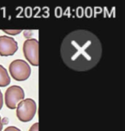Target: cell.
<instances>
[{
	"label": "cell",
	"mask_w": 125,
	"mask_h": 131,
	"mask_svg": "<svg viewBox=\"0 0 125 131\" xmlns=\"http://www.w3.org/2000/svg\"><path fill=\"white\" fill-rule=\"evenodd\" d=\"M25 97L24 91L19 86H9L5 92V105L9 109L13 110Z\"/></svg>",
	"instance_id": "5b68a950"
},
{
	"label": "cell",
	"mask_w": 125,
	"mask_h": 131,
	"mask_svg": "<svg viewBox=\"0 0 125 131\" xmlns=\"http://www.w3.org/2000/svg\"><path fill=\"white\" fill-rule=\"evenodd\" d=\"M18 50V44L12 37L0 36V55L3 57L12 56Z\"/></svg>",
	"instance_id": "8992f818"
},
{
	"label": "cell",
	"mask_w": 125,
	"mask_h": 131,
	"mask_svg": "<svg viewBox=\"0 0 125 131\" xmlns=\"http://www.w3.org/2000/svg\"><path fill=\"white\" fill-rule=\"evenodd\" d=\"M4 32L5 34H8L9 35H16V34H20L21 30H4Z\"/></svg>",
	"instance_id": "ba28073f"
},
{
	"label": "cell",
	"mask_w": 125,
	"mask_h": 131,
	"mask_svg": "<svg viewBox=\"0 0 125 131\" xmlns=\"http://www.w3.org/2000/svg\"><path fill=\"white\" fill-rule=\"evenodd\" d=\"M9 70L11 77L19 81L27 80L31 75V68L29 64L21 59H16L12 62L9 64Z\"/></svg>",
	"instance_id": "3957f363"
},
{
	"label": "cell",
	"mask_w": 125,
	"mask_h": 131,
	"mask_svg": "<svg viewBox=\"0 0 125 131\" xmlns=\"http://www.w3.org/2000/svg\"><path fill=\"white\" fill-rule=\"evenodd\" d=\"M61 58L72 70L84 72L94 69L102 57V45L94 33L78 29L68 34L60 48Z\"/></svg>",
	"instance_id": "6da1fadb"
},
{
	"label": "cell",
	"mask_w": 125,
	"mask_h": 131,
	"mask_svg": "<svg viewBox=\"0 0 125 131\" xmlns=\"http://www.w3.org/2000/svg\"><path fill=\"white\" fill-rule=\"evenodd\" d=\"M37 112V105L32 99H26L21 100L17 105L16 116L21 122L27 123L31 121Z\"/></svg>",
	"instance_id": "7a4b0ae2"
},
{
	"label": "cell",
	"mask_w": 125,
	"mask_h": 131,
	"mask_svg": "<svg viewBox=\"0 0 125 131\" xmlns=\"http://www.w3.org/2000/svg\"><path fill=\"white\" fill-rule=\"evenodd\" d=\"M3 105H4V99H3V93L0 91V110L3 107Z\"/></svg>",
	"instance_id": "8fae6325"
},
{
	"label": "cell",
	"mask_w": 125,
	"mask_h": 131,
	"mask_svg": "<svg viewBox=\"0 0 125 131\" xmlns=\"http://www.w3.org/2000/svg\"><path fill=\"white\" fill-rule=\"evenodd\" d=\"M4 131H21V130L18 128L14 127V126H9V127H7Z\"/></svg>",
	"instance_id": "9c48e42d"
},
{
	"label": "cell",
	"mask_w": 125,
	"mask_h": 131,
	"mask_svg": "<svg viewBox=\"0 0 125 131\" xmlns=\"http://www.w3.org/2000/svg\"><path fill=\"white\" fill-rule=\"evenodd\" d=\"M2 129H3V123H2L1 117H0V131H2Z\"/></svg>",
	"instance_id": "7c38bea8"
},
{
	"label": "cell",
	"mask_w": 125,
	"mask_h": 131,
	"mask_svg": "<svg viewBox=\"0 0 125 131\" xmlns=\"http://www.w3.org/2000/svg\"><path fill=\"white\" fill-rule=\"evenodd\" d=\"M23 53L29 63L39 66V41L37 39H27L23 43Z\"/></svg>",
	"instance_id": "277c9868"
},
{
	"label": "cell",
	"mask_w": 125,
	"mask_h": 131,
	"mask_svg": "<svg viewBox=\"0 0 125 131\" xmlns=\"http://www.w3.org/2000/svg\"><path fill=\"white\" fill-rule=\"evenodd\" d=\"M29 131H39V123H35L34 124L32 125Z\"/></svg>",
	"instance_id": "30bf717a"
},
{
	"label": "cell",
	"mask_w": 125,
	"mask_h": 131,
	"mask_svg": "<svg viewBox=\"0 0 125 131\" xmlns=\"http://www.w3.org/2000/svg\"><path fill=\"white\" fill-rule=\"evenodd\" d=\"M10 83V77L9 76L6 69L0 64V86H6Z\"/></svg>",
	"instance_id": "52a82bcc"
}]
</instances>
